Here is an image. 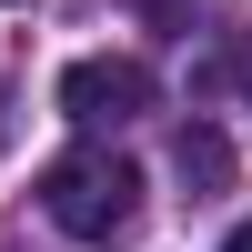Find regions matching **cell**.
Instances as JSON below:
<instances>
[{"label":"cell","instance_id":"1","mask_svg":"<svg viewBox=\"0 0 252 252\" xmlns=\"http://www.w3.org/2000/svg\"><path fill=\"white\" fill-rule=\"evenodd\" d=\"M40 212H51L71 242H121L141 222V161L81 141V152H61L51 172H40Z\"/></svg>","mask_w":252,"mask_h":252},{"label":"cell","instance_id":"2","mask_svg":"<svg viewBox=\"0 0 252 252\" xmlns=\"http://www.w3.org/2000/svg\"><path fill=\"white\" fill-rule=\"evenodd\" d=\"M161 101V81L141 71V61H121V51H91V61H71L61 71V111L81 121V131H111V121H141Z\"/></svg>","mask_w":252,"mask_h":252},{"label":"cell","instance_id":"3","mask_svg":"<svg viewBox=\"0 0 252 252\" xmlns=\"http://www.w3.org/2000/svg\"><path fill=\"white\" fill-rule=\"evenodd\" d=\"M172 161H182V182H192V192H222V182H232V152H222V131H202V121L172 141Z\"/></svg>","mask_w":252,"mask_h":252},{"label":"cell","instance_id":"4","mask_svg":"<svg viewBox=\"0 0 252 252\" xmlns=\"http://www.w3.org/2000/svg\"><path fill=\"white\" fill-rule=\"evenodd\" d=\"M222 252H252V222H242V232H232V242H222Z\"/></svg>","mask_w":252,"mask_h":252},{"label":"cell","instance_id":"5","mask_svg":"<svg viewBox=\"0 0 252 252\" xmlns=\"http://www.w3.org/2000/svg\"><path fill=\"white\" fill-rule=\"evenodd\" d=\"M152 10H182V0H152Z\"/></svg>","mask_w":252,"mask_h":252},{"label":"cell","instance_id":"6","mask_svg":"<svg viewBox=\"0 0 252 252\" xmlns=\"http://www.w3.org/2000/svg\"><path fill=\"white\" fill-rule=\"evenodd\" d=\"M242 81H252V61H242Z\"/></svg>","mask_w":252,"mask_h":252},{"label":"cell","instance_id":"7","mask_svg":"<svg viewBox=\"0 0 252 252\" xmlns=\"http://www.w3.org/2000/svg\"><path fill=\"white\" fill-rule=\"evenodd\" d=\"M0 10H10V0H0Z\"/></svg>","mask_w":252,"mask_h":252}]
</instances>
